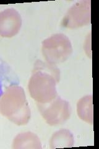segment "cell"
<instances>
[{
    "label": "cell",
    "instance_id": "4",
    "mask_svg": "<svg viewBox=\"0 0 99 149\" xmlns=\"http://www.w3.org/2000/svg\"><path fill=\"white\" fill-rule=\"evenodd\" d=\"M17 85H19V81L16 74L0 57V98L9 87Z\"/></svg>",
    "mask_w": 99,
    "mask_h": 149
},
{
    "label": "cell",
    "instance_id": "1",
    "mask_svg": "<svg viewBox=\"0 0 99 149\" xmlns=\"http://www.w3.org/2000/svg\"><path fill=\"white\" fill-rule=\"evenodd\" d=\"M0 113L17 125H24L30 118V111L23 88L9 87L0 98Z\"/></svg>",
    "mask_w": 99,
    "mask_h": 149
},
{
    "label": "cell",
    "instance_id": "3",
    "mask_svg": "<svg viewBox=\"0 0 99 149\" xmlns=\"http://www.w3.org/2000/svg\"><path fill=\"white\" fill-rule=\"evenodd\" d=\"M22 24L21 17L15 9H7L0 13V36L11 37L17 34Z\"/></svg>",
    "mask_w": 99,
    "mask_h": 149
},
{
    "label": "cell",
    "instance_id": "2",
    "mask_svg": "<svg viewBox=\"0 0 99 149\" xmlns=\"http://www.w3.org/2000/svg\"><path fill=\"white\" fill-rule=\"evenodd\" d=\"M31 96L39 104H45L55 97L54 80L46 72V67L42 62H37L29 83Z\"/></svg>",
    "mask_w": 99,
    "mask_h": 149
},
{
    "label": "cell",
    "instance_id": "5",
    "mask_svg": "<svg viewBox=\"0 0 99 149\" xmlns=\"http://www.w3.org/2000/svg\"><path fill=\"white\" fill-rule=\"evenodd\" d=\"M14 148H41L40 142L36 135L32 132L19 134L14 140Z\"/></svg>",
    "mask_w": 99,
    "mask_h": 149
}]
</instances>
